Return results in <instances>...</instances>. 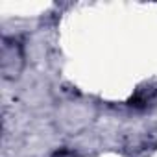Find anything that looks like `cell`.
<instances>
[{"instance_id":"7a4b0ae2","label":"cell","mask_w":157,"mask_h":157,"mask_svg":"<svg viewBox=\"0 0 157 157\" xmlns=\"http://www.w3.org/2000/svg\"><path fill=\"white\" fill-rule=\"evenodd\" d=\"M155 98H157V82H146L133 93V96L128 100V104L135 109H144Z\"/></svg>"},{"instance_id":"6da1fadb","label":"cell","mask_w":157,"mask_h":157,"mask_svg":"<svg viewBox=\"0 0 157 157\" xmlns=\"http://www.w3.org/2000/svg\"><path fill=\"white\" fill-rule=\"evenodd\" d=\"M24 67L22 44L15 37H4L2 41V74L6 80H15Z\"/></svg>"}]
</instances>
